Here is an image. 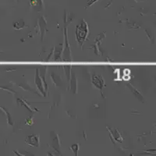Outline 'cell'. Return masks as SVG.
I'll return each instance as SVG.
<instances>
[{
    "label": "cell",
    "instance_id": "obj_1",
    "mask_svg": "<svg viewBox=\"0 0 156 156\" xmlns=\"http://www.w3.org/2000/svg\"><path fill=\"white\" fill-rule=\"evenodd\" d=\"M93 83L98 88H102L103 85H104V80H103L102 78L100 76H97V75H94L93 76Z\"/></svg>",
    "mask_w": 156,
    "mask_h": 156
},
{
    "label": "cell",
    "instance_id": "obj_2",
    "mask_svg": "<svg viewBox=\"0 0 156 156\" xmlns=\"http://www.w3.org/2000/svg\"><path fill=\"white\" fill-rule=\"evenodd\" d=\"M87 27L85 24V26L84 25H83V26H81V27H80V28H79V33L77 32V37L78 38L80 39H84L86 37V34H87V30H85V27Z\"/></svg>",
    "mask_w": 156,
    "mask_h": 156
}]
</instances>
